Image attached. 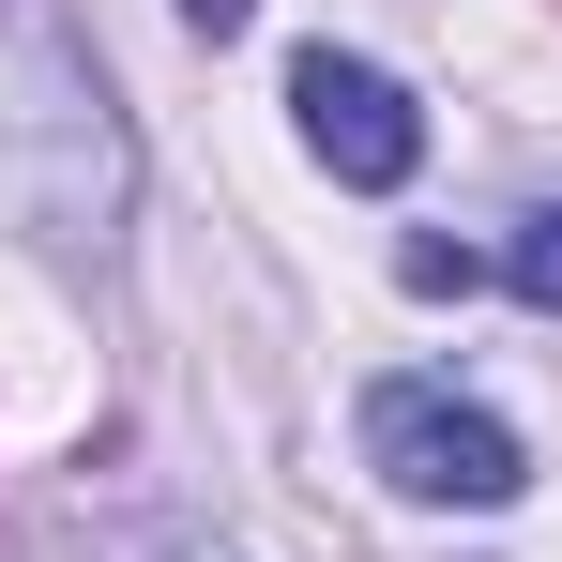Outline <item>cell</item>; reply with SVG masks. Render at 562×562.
<instances>
[{
    "label": "cell",
    "mask_w": 562,
    "mask_h": 562,
    "mask_svg": "<svg viewBox=\"0 0 562 562\" xmlns=\"http://www.w3.org/2000/svg\"><path fill=\"white\" fill-rule=\"evenodd\" d=\"M502 274H517V289H532V304L562 319V198H548V213H517V244H502Z\"/></svg>",
    "instance_id": "277c9868"
},
{
    "label": "cell",
    "mask_w": 562,
    "mask_h": 562,
    "mask_svg": "<svg viewBox=\"0 0 562 562\" xmlns=\"http://www.w3.org/2000/svg\"><path fill=\"white\" fill-rule=\"evenodd\" d=\"M92 562H213V548H198V532H168V517H137V532H106Z\"/></svg>",
    "instance_id": "5b68a950"
},
{
    "label": "cell",
    "mask_w": 562,
    "mask_h": 562,
    "mask_svg": "<svg viewBox=\"0 0 562 562\" xmlns=\"http://www.w3.org/2000/svg\"><path fill=\"white\" fill-rule=\"evenodd\" d=\"M366 457H380V486L457 502V517H502V502L532 486L517 426H502V411H471V395H441V380H380V395H366Z\"/></svg>",
    "instance_id": "7a4b0ae2"
},
{
    "label": "cell",
    "mask_w": 562,
    "mask_h": 562,
    "mask_svg": "<svg viewBox=\"0 0 562 562\" xmlns=\"http://www.w3.org/2000/svg\"><path fill=\"white\" fill-rule=\"evenodd\" d=\"M183 15H198V31H213V46H228V31H244V15H259V0H183Z\"/></svg>",
    "instance_id": "8992f818"
},
{
    "label": "cell",
    "mask_w": 562,
    "mask_h": 562,
    "mask_svg": "<svg viewBox=\"0 0 562 562\" xmlns=\"http://www.w3.org/2000/svg\"><path fill=\"white\" fill-rule=\"evenodd\" d=\"M289 106H304V153H319L335 183H411V153H426L411 92H395L380 61H335V46L289 61Z\"/></svg>",
    "instance_id": "3957f363"
},
{
    "label": "cell",
    "mask_w": 562,
    "mask_h": 562,
    "mask_svg": "<svg viewBox=\"0 0 562 562\" xmlns=\"http://www.w3.org/2000/svg\"><path fill=\"white\" fill-rule=\"evenodd\" d=\"M0 213L61 259L122 228V122L61 0H0Z\"/></svg>",
    "instance_id": "6da1fadb"
}]
</instances>
